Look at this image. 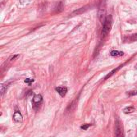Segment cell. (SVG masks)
Here are the masks:
<instances>
[{"label": "cell", "mask_w": 137, "mask_h": 137, "mask_svg": "<svg viewBox=\"0 0 137 137\" xmlns=\"http://www.w3.org/2000/svg\"><path fill=\"white\" fill-rule=\"evenodd\" d=\"M136 68H137V64H136Z\"/></svg>", "instance_id": "2e32d148"}, {"label": "cell", "mask_w": 137, "mask_h": 137, "mask_svg": "<svg viewBox=\"0 0 137 137\" xmlns=\"http://www.w3.org/2000/svg\"><path fill=\"white\" fill-rule=\"evenodd\" d=\"M24 82L26 83H33L34 82V79H26L24 80Z\"/></svg>", "instance_id": "4fadbf2b"}, {"label": "cell", "mask_w": 137, "mask_h": 137, "mask_svg": "<svg viewBox=\"0 0 137 137\" xmlns=\"http://www.w3.org/2000/svg\"><path fill=\"white\" fill-rule=\"evenodd\" d=\"M128 40L130 42H134V41H137V34H133L131 36L128 38Z\"/></svg>", "instance_id": "30bf717a"}, {"label": "cell", "mask_w": 137, "mask_h": 137, "mask_svg": "<svg viewBox=\"0 0 137 137\" xmlns=\"http://www.w3.org/2000/svg\"><path fill=\"white\" fill-rule=\"evenodd\" d=\"M115 136H123V132H122V127L121 123L119 120L115 121Z\"/></svg>", "instance_id": "277c9868"}, {"label": "cell", "mask_w": 137, "mask_h": 137, "mask_svg": "<svg viewBox=\"0 0 137 137\" xmlns=\"http://www.w3.org/2000/svg\"><path fill=\"white\" fill-rule=\"evenodd\" d=\"M13 119L17 123H22L23 122V115H21L19 111H15L13 115Z\"/></svg>", "instance_id": "8992f818"}, {"label": "cell", "mask_w": 137, "mask_h": 137, "mask_svg": "<svg viewBox=\"0 0 137 137\" xmlns=\"http://www.w3.org/2000/svg\"><path fill=\"white\" fill-rule=\"evenodd\" d=\"M91 126V124H83V125L81 126V129L83 130H87L88 128Z\"/></svg>", "instance_id": "7c38bea8"}, {"label": "cell", "mask_w": 137, "mask_h": 137, "mask_svg": "<svg viewBox=\"0 0 137 137\" xmlns=\"http://www.w3.org/2000/svg\"><path fill=\"white\" fill-rule=\"evenodd\" d=\"M31 0H20V3L22 4H24V3H30Z\"/></svg>", "instance_id": "5bb4252c"}, {"label": "cell", "mask_w": 137, "mask_h": 137, "mask_svg": "<svg viewBox=\"0 0 137 137\" xmlns=\"http://www.w3.org/2000/svg\"><path fill=\"white\" fill-rule=\"evenodd\" d=\"M8 84H9V83H6V84H2V85H1V95H2V96H3V94L5 93V91H7Z\"/></svg>", "instance_id": "9c48e42d"}, {"label": "cell", "mask_w": 137, "mask_h": 137, "mask_svg": "<svg viewBox=\"0 0 137 137\" xmlns=\"http://www.w3.org/2000/svg\"><path fill=\"white\" fill-rule=\"evenodd\" d=\"M106 13V0H100V5H99V17L100 21H103V18Z\"/></svg>", "instance_id": "7a4b0ae2"}, {"label": "cell", "mask_w": 137, "mask_h": 137, "mask_svg": "<svg viewBox=\"0 0 137 137\" xmlns=\"http://www.w3.org/2000/svg\"><path fill=\"white\" fill-rule=\"evenodd\" d=\"M133 111H135V107H128L123 109V112L125 114L132 113V112H133Z\"/></svg>", "instance_id": "ba28073f"}, {"label": "cell", "mask_w": 137, "mask_h": 137, "mask_svg": "<svg viewBox=\"0 0 137 137\" xmlns=\"http://www.w3.org/2000/svg\"><path fill=\"white\" fill-rule=\"evenodd\" d=\"M55 90L62 97H64L66 96V94L67 92V87H58L55 88Z\"/></svg>", "instance_id": "5b68a950"}, {"label": "cell", "mask_w": 137, "mask_h": 137, "mask_svg": "<svg viewBox=\"0 0 137 137\" xmlns=\"http://www.w3.org/2000/svg\"><path fill=\"white\" fill-rule=\"evenodd\" d=\"M135 95H137V91H131V92H129V96H135Z\"/></svg>", "instance_id": "9a60e30c"}, {"label": "cell", "mask_w": 137, "mask_h": 137, "mask_svg": "<svg viewBox=\"0 0 137 137\" xmlns=\"http://www.w3.org/2000/svg\"><path fill=\"white\" fill-rule=\"evenodd\" d=\"M123 67V65H120V66H119V67H118V68H116V69H115V70H113V71H111V72L110 73V74H108V75H107V76H106V77H105V79H107V78L111 77V75H112L114 73H115V72H116V71H117L118 70H119V68H120V67Z\"/></svg>", "instance_id": "8fae6325"}, {"label": "cell", "mask_w": 137, "mask_h": 137, "mask_svg": "<svg viewBox=\"0 0 137 137\" xmlns=\"http://www.w3.org/2000/svg\"><path fill=\"white\" fill-rule=\"evenodd\" d=\"M111 55L112 57L123 56V51H118V50H112V51H111Z\"/></svg>", "instance_id": "52a82bcc"}, {"label": "cell", "mask_w": 137, "mask_h": 137, "mask_svg": "<svg viewBox=\"0 0 137 137\" xmlns=\"http://www.w3.org/2000/svg\"><path fill=\"white\" fill-rule=\"evenodd\" d=\"M43 101V96L41 95H35V96L33 97V100H32V103H33V107L35 109H37L39 107V104L42 103Z\"/></svg>", "instance_id": "3957f363"}, {"label": "cell", "mask_w": 137, "mask_h": 137, "mask_svg": "<svg viewBox=\"0 0 137 137\" xmlns=\"http://www.w3.org/2000/svg\"><path fill=\"white\" fill-rule=\"evenodd\" d=\"M104 25H103V30H102V35L105 36L109 33L111 31V25H112V17L111 15H107L104 20Z\"/></svg>", "instance_id": "6da1fadb"}]
</instances>
